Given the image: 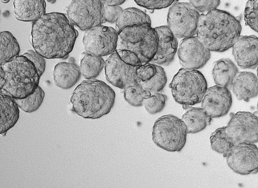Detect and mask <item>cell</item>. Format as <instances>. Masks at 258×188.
I'll return each mask as SVG.
<instances>
[{
    "label": "cell",
    "mask_w": 258,
    "mask_h": 188,
    "mask_svg": "<svg viewBox=\"0 0 258 188\" xmlns=\"http://www.w3.org/2000/svg\"><path fill=\"white\" fill-rule=\"evenodd\" d=\"M79 36L64 14H45L33 23L29 40L35 51L47 59L67 58Z\"/></svg>",
    "instance_id": "1"
},
{
    "label": "cell",
    "mask_w": 258,
    "mask_h": 188,
    "mask_svg": "<svg viewBox=\"0 0 258 188\" xmlns=\"http://www.w3.org/2000/svg\"><path fill=\"white\" fill-rule=\"evenodd\" d=\"M241 31V24L234 16L215 9L200 16L197 35L209 51L223 53L232 47Z\"/></svg>",
    "instance_id": "2"
},
{
    "label": "cell",
    "mask_w": 258,
    "mask_h": 188,
    "mask_svg": "<svg viewBox=\"0 0 258 188\" xmlns=\"http://www.w3.org/2000/svg\"><path fill=\"white\" fill-rule=\"evenodd\" d=\"M115 99L114 90L105 82L85 80L72 93V111L86 119H98L110 112Z\"/></svg>",
    "instance_id": "3"
},
{
    "label": "cell",
    "mask_w": 258,
    "mask_h": 188,
    "mask_svg": "<svg viewBox=\"0 0 258 188\" xmlns=\"http://www.w3.org/2000/svg\"><path fill=\"white\" fill-rule=\"evenodd\" d=\"M0 66L2 90L13 99H25L39 86L41 76L37 68L23 55H18Z\"/></svg>",
    "instance_id": "4"
},
{
    "label": "cell",
    "mask_w": 258,
    "mask_h": 188,
    "mask_svg": "<svg viewBox=\"0 0 258 188\" xmlns=\"http://www.w3.org/2000/svg\"><path fill=\"white\" fill-rule=\"evenodd\" d=\"M134 52L142 64L149 63L158 50V36L151 26L125 27L118 32L117 49Z\"/></svg>",
    "instance_id": "5"
},
{
    "label": "cell",
    "mask_w": 258,
    "mask_h": 188,
    "mask_svg": "<svg viewBox=\"0 0 258 188\" xmlns=\"http://www.w3.org/2000/svg\"><path fill=\"white\" fill-rule=\"evenodd\" d=\"M169 87L176 102L192 106L201 103L208 89V83L197 69L183 68L174 76Z\"/></svg>",
    "instance_id": "6"
},
{
    "label": "cell",
    "mask_w": 258,
    "mask_h": 188,
    "mask_svg": "<svg viewBox=\"0 0 258 188\" xmlns=\"http://www.w3.org/2000/svg\"><path fill=\"white\" fill-rule=\"evenodd\" d=\"M185 124L173 115L158 118L153 125L152 139L158 147L169 152H180L186 144Z\"/></svg>",
    "instance_id": "7"
},
{
    "label": "cell",
    "mask_w": 258,
    "mask_h": 188,
    "mask_svg": "<svg viewBox=\"0 0 258 188\" xmlns=\"http://www.w3.org/2000/svg\"><path fill=\"white\" fill-rule=\"evenodd\" d=\"M68 18L82 31L106 23L104 5L101 0H73L67 10Z\"/></svg>",
    "instance_id": "8"
},
{
    "label": "cell",
    "mask_w": 258,
    "mask_h": 188,
    "mask_svg": "<svg viewBox=\"0 0 258 188\" xmlns=\"http://www.w3.org/2000/svg\"><path fill=\"white\" fill-rule=\"evenodd\" d=\"M200 13L190 3H176L169 10L167 27L176 38H185L197 34Z\"/></svg>",
    "instance_id": "9"
},
{
    "label": "cell",
    "mask_w": 258,
    "mask_h": 188,
    "mask_svg": "<svg viewBox=\"0 0 258 188\" xmlns=\"http://www.w3.org/2000/svg\"><path fill=\"white\" fill-rule=\"evenodd\" d=\"M118 33L112 27L99 26L86 30L83 38L87 53L103 57L117 49Z\"/></svg>",
    "instance_id": "10"
},
{
    "label": "cell",
    "mask_w": 258,
    "mask_h": 188,
    "mask_svg": "<svg viewBox=\"0 0 258 188\" xmlns=\"http://www.w3.org/2000/svg\"><path fill=\"white\" fill-rule=\"evenodd\" d=\"M225 129L235 144H255L258 141V118L254 114H231V119Z\"/></svg>",
    "instance_id": "11"
},
{
    "label": "cell",
    "mask_w": 258,
    "mask_h": 188,
    "mask_svg": "<svg viewBox=\"0 0 258 188\" xmlns=\"http://www.w3.org/2000/svg\"><path fill=\"white\" fill-rule=\"evenodd\" d=\"M224 157L235 173L242 175L257 173L258 149L254 144H235Z\"/></svg>",
    "instance_id": "12"
},
{
    "label": "cell",
    "mask_w": 258,
    "mask_h": 188,
    "mask_svg": "<svg viewBox=\"0 0 258 188\" xmlns=\"http://www.w3.org/2000/svg\"><path fill=\"white\" fill-rule=\"evenodd\" d=\"M177 49L180 64L184 68H202L211 58V51L197 37L184 38L180 41Z\"/></svg>",
    "instance_id": "13"
},
{
    "label": "cell",
    "mask_w": 258,
    "mask_h": 188,
    "mask_svg": "<svg viewBox=\"0 0 258 188\" xmlns=\"http://www.w3.org/2000/svg\"><path fill=\"white\" fill-rule=\"evenodd\" d=\"M104 67L107 81L118 88L124 89L128 86L138 83V67L124 63L116 51L107 58Z\"/></svg>",
    "instance_id": "14"
},
{
    "label": "cell",
    "mask_w": 258,
    "mask_h": 188,
    "mask_svg": "<svg viewBox=\"0 0 258 188\" xmlns=\"http://www.w3.org/2000/svg\"><path fill=\"white\" fill-rule=\"evenodd\" d=\"M202 109L212 118L224 117L232 107L231 92L226 87L215 85L208 88L202 100Z\"/></svg>",
    "instance_id": "15"
},
{
    "label": "cell",
    "mask_w": 258,
    "mask_h": 188,
    "mask_svg": "<svg viewBox=\"0 0 258 188\" xmlns=\"http://www.w3.org/2000/svg\"><path fill=\"white\" fill-rule=\"evenodd\" d=\"M237 64L242 69H256L258 64V39L254 36H242L232 46Z\"/></svg>",
    "instance_id": "16"
},
{
    "label": "cell",
    "mask_w": 258,
    "mask_h": 188,
    "mask_svg": "<svg viewBox=\"0 0 258 188\" xmlns=\"http://www.w3.org/2000/svg\"><path fill=\"white\" fill-rule=\"evenodd\" d=\"M154 29L158 36V50L151 62L159 65H169L175 58L178 42L168 27L160 26Z\"/></svg>",
    "instance_id": "17"
},
{
    "label": "cell",
    "mask_w": 258,
    "mask_h": 188,
    "mask_svg": "<svg viewBox=\"0 0 258 188\" xmlns=\"http://www.w3.org/2000/svg\"><path fill=\"white\" fill-rule=\"evenodd\" d=\"M19 117V107L15 99L0 90V135L15 127Z\"/></svg>",
    "instance_id": "18"
},
{
    "label": "cell",
    "mask_w": 258,
    "mask_h": 188,
    "mask_svg": "<svg viewBox=\"0 0 258 188\" xmlns=\"http://www.w3.org/2000/svg\"><path fill=\"white\" fill-rule=\"evenodd\" d=\"M231 88L237 99L248 102L250 99L257 96V76L252 72H240L233 79Z\"/></svg>",
    "instance_id": "19"
},
{
    "label": "cell",
    "mask_w": 258,
    "mask_h": 188,
    "mask_svg": "<svg viewBox=\"0 0 258 188\" xmlns=\"http://www.w3.org/2000/svg\"><path fill=\"white\" fill-rule=\"evenodd\" d=\"M45 0H15L16 18L24 22H34L46 14Z\"/></svg>",
    "instance_id": "20"
},
{
    "label": "cell",
    "mask_w": 258,
    "mask_h": 188,
    "mask_svg": "<svg viewBox=\"0 0 258 188\" xmlns=\"http://www.w3.org/2000/svg\"><path fill=\"white\" fill-rule=\"evenodd\" d=\"M81 75L79 66L74 62H59L55 66L53 71L55 85L63 89H69L75 86Z\"/></svg>",
    "instance_id": "21"
},
{
    "label": "cell",
    "mask_w": 258,
    "mask_h": 188,
    "mask_svg": "<svg viewBox=\"0 0 258 188\" xmlns=\"http://www.w3.org/2000/svg\"><path fill=\"white\" fill-rule=\"evenodd\" d=\"M183 107L186 112L181 120L186 125L187 133H198L211 124L212 118L203 109L189 106H183Z\"/></svg>",
    "instance_id": "22"
},
{
    "label": "cell",
    "mask_w": 258,
    "mask_h": 188,
    "mask_svg": "<svg viewBox=\"0 0 258 188\" xmlns=\"http://www.w3.org/2000/svg\"><path fill=\"white\" fill-rule=\"evenodd\" d=\"M238 73V69L229 59H222L215 62L212 75L216 84L231 88L233 79Z\"/></svg>",
    "instance_id": "23"
},
{
    "label": "cell",
    "mask_w": 258,
    "mask_h": 188,
    "mask_svg": "<svg viewBox=\"0 0 258 188\" xmlns=\"http://www.w3.org/2000/svg\"><path fill=\"white\" fill-rule=\"evenodd\" d=\"M151 26V18L142 10L136 8H128L123 10L116 22V30L117 32L125 27L139 26Z\"/></svg>",
    "instance_id": "24"
},
{
    "label": "cell",
    "mask_w": 258,
    "mask_h": 188,
    "mask_svg": "<svg viewBox=\"0 0 258 188\" xmlns=\"http://www.w3.org/2000/svg\"><path fill=\"white\" fill-rule=\"evenodd\" d=\"M105 67V61L102 57L83 53L80 60V69L81 74L87 79L97 77Z\"/></svg>",
    "instance_id": "25"
},
{
    "label": "cell",
    "mask_w": 258,
    "mask_h": 188,
    "mask_svg": "<svg viewBox=\"0 0 258 188\" xmlns=\"http://www.w3.org/2000/svg\"><path fill=\"white\" fill-rule=\"evenodd\" d=\"M20 47L18 41L9 31L0 32V65L18 56Z\"/></svg>",
    "instance_id": "26"
},
{
    "label": "cell",
    "mask_w": 258,
    "mask_h": 188,
    "mask_svg": "<svg viewBox=\"0 0 258 188\" xmlns=\"http://www.w3.org/2000/svg\"><path fill=\"white\" fill-rule=\"evenodd\" d=\"M210 141L213 150L224 155V156L235 145L226 132L225 127L219 128L213 132Z\"/></svg>",
    "instance_id": "27"
},
{
    "label": "cell",
    "mask_w": 258,
    "mask_h": 188,
    "mask_svg": "<svg viewBox=\"0 0 258 188\" xmlns=\"http://www.w3.org/2000/svg\"><path fill=\"white\" fill-rule=\"evenodd\" d=\"M45 97L44 91L38 86L35 91L25 99H16V102L19 109L27 113L36 111L41 106Z\"/></svg>",
    "instance_id": "28"
},
{
    "label": "cell",
    "mask_w": 258,
    "mask_h": 188,
    "mask_svg": "<svg viewBox=\"0 0 258 188\" xmlns=\"http://www.w3.org/2000/svg\"><path fill=\"white\" fill-rule=\"evenodd\" d=\"M151 95L152 93L143 88L139 82L128 86L124 89L125 100L134 107L144 106V100L149 98Z\"/></svg>",
    "instance_id": "29"
},
{
    "label": "cell",
    "mask_w": 258,
    "mask_h": 188,
    "mask_svg": "<svg viewBox=\"0 0 258 188\" xmlns=\"http://www.w3.org/2000/svg\"><path fill=\"white\" fill-rule=\"evenodd\" d=\"M156 73L153 77L145 82H139L142 88L151 93H158L162 90L166 84L167 79L165 69L156 65Z\"/></svg>",
    "instance_id": "30"
},
{
    "label": "cell",
    "mask_w": 258,
    "mask_h": 188,
    "mask_svg": "<svg viewBox=\"0 0 258 188\" xmlns=\"http://www.w3.org/2000/svg\"><path fill=\"white\" fill-rule=\"evenodd\" d=\"M167 96L162 93H154L149 98L145 99L144 106L150 114H156L161 112L166 106Z\"/></svg>",
    "instance_id": "31"
},
{
    "label": "cell",
    "mask_w": 258,
    "mask_h": 188,
    "mask_svg": "<svg viewBox=\"0 0 258 188\" xmlns=\"http://www.w3.org/2000/svg\"><path fill=\"white\" fill-rule=\"evenodd\" d=\"M244 19H245L246 25L257 32L258 0H248L245 7Z\"/></svg>",
    "instance_id": "32"
},
{
    "label": "cell",
    "mask_w": 258,
    "mask_h": 188,
    "mask_svg": "<svg viewBox=\"0 0 258 188\" xmlns=\"http://www.w3.org/2000/svg\"><path fill=\"white\" fill-rule=\"evenodd\" d=\"M176 0H135L137 4L149 10H160L168 8Z\"/></svg>",
    "instance_id": "33"
},
{
    "label": "cell",
    "mask_w": 258,
    "mask_h": 188,
    "mask_svg": "<svg viewBox=\"0 0 258 188\" xmlns=\"http://www.w3.org/2000/svg\"><path fill=\"white\" fill-rule=\"evenodd\" d=\"M190 4L198 12L206 13L217 9L220 5L221 0H189Z\"/></svg>",
    "instance_id": "34"
},
{
    "label": "cell",
    "mask_w": 258,
    "mask_h": 188,
    "mask_svg": "<svg viewBox=\"0 0 258 188\" xmlns=\"http://www.w3.org/2000/svg\"><path fill=\"white\" fill-rule=\"evenodd\" d=\"M23 55L33 62L40 76L43 74L46 69V60L44 57L37 53L36 51L31 50H28Z\"/></svg>",
    "instance_id": "35"
},
{
    "label": "cell",
    "mask_w": 258,
    "mask_h": 188,
    "mask_svg": "<svg viewBox=\"0 0 258 188\" xmlns=\"http://www.w3.org/2000/svg\"><path fill=\"white\" fill-rule=\"evenodd\" d=\"M156 65L146 63L138 67L137 75L139 82H145L151 79L156 73Z\"/></svg>",
    "instance_id": "36"
},
{
    "label": "cell",
    "mask_w": 258,
    "mask_h": 188,
    "mask_svg": "<svg viewBox=\"0 0 258 188\" xmlns=\"http://www.w3.org/2000/svg\"><path fill=\"white\" fill-rule=\"evenodd\" d=\"M116 53L124 63L139 67L142 65L140 59L134 52L127 50H116Z\"/></svg>",
    "instance_id": "37"
},
{
    "label": "cell",
    "mask_w": 258,
    "mask_h": 188,
    "mask_svg": "<svg viewBox=\"0 0 258 188\" xmlns=\"http://www.w3.org/2000/svg\"><path fill=\"white\" fill-rule=\"evenodd\" d=\"M123 11L119 6H110L104 5V20L106 22L114 23Z\"/></svg>",
    "instance_id": "38"
},
{
    "label": "cell",
    "mask_w": 258,
    "mask_h": 188,
    "mask_svg": "<svg viewBox=\"0 0 258 188\" xmlns=\"http://www.w3.org/2000/svg\"><path fill=\"white\" fill-rule=\"evenodd\" d=\"M104 5L116 6L123 5L126 0H101Z\"/></svg>",
    "instance_id": "39"
},
{
    "label": "cell",
    "mask_w": 258,
    "mask_h": 188,
    "mask_svg": "<svg viewBox=\"0 0 258 188\" xmlns=\"http://www.w3.org/2000/svg\"><path fill=\"white\" fill-rule=\"evenodd\" d=\"M1 1H2L3 3H9L10 1H11V0H1Z\"/></svg>",
    "instance_id": "40"
},
{
    "label": "cell",
    "mask_w": 258,
    "mask_h": 188,
    "mask_svg": "<svg viewBox=\"0 0 258 188\" xmlns=\"http://www.w3.org/2000/svg\"><path fill=\"white\" fill-rule=\"evenodd\" d=\"M47 2H50L52 3H55L56 0H47Z\"/></svg>",
    "instance_id": "41"
},
{
    "label": "cell",
    "mask_w": 258,
    "mask_h": 188,
    "mask_svg": "<svg viewBox=\"0 0 258 188\" xmlns=\"http://www.w3.org/2000/svg\"><path fill=\"white\" fill-rule=\"evenodd\" d=\"M0 82H1V80H0ZM0 90H2L1 89V85H0Z\"/></svg>",
    "instance_id": "42"
}]
</instances>
